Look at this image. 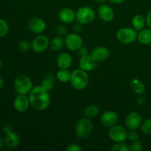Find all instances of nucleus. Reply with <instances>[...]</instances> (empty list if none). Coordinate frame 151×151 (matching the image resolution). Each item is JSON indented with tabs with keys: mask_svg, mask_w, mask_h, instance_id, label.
<instances>
[{
	"mask_svg": "<svg viewBox=\"0 0 151 151\" xmlns=\"http://www.w3.org/2000/svg\"><path fill=\"white\" fill-rule=\"evenodd\" d=\"M141 131L145 135H150L151 134V118H147L142 122Z\"/></svg>",
	"mask_w": 151,
	"mask_h": 151,
	"instance_id": "obj_27",
	"label": "nucleus"
},
{
	"mask_svg": "<svg viewBox=\"0 0 151 151\" xmlns=\"http://www.w3.org/2000/svg\"><path fill=\"white\" fill-rule=\"evenodd\" d=\"M145 21H146V23H147V25L148 26V27L151 29V11L149 12V13L147 14Z\"/></svg>",
	"mask_w": 151,
	"mask_h": 151,
	"instance_id": "obj_38",
	"label": "nucleus"
},
{
	"mask_svg": "<svg viewBox=\"0 0 151 151\" xmlns=\"http://www.w3.org/2000/svg\"><path fill=\"white\" fill-rule=\"evenodd\" d=\"M142 124V116L135 111L130 112L125 118V125L130 130H137Z\"/></svg>",
	"mask_w": 151,
	"mask_h": 151,
	"instance_id": "obj_11",
	"label": "nucleus"
},
{
	"mask_svg": "<svg viewBox=\"0 0 151 151\" xmlns=\"http://www.w3.org/2000/svg\"><path fill=\"white\" fill-rule=\"evenodd\" d=\"M28 26L29 29L35 34L42 33L47 28L46 22L42 19L38 17L31 18L28 22Z\"/></svg>",
	"mask_w": 151,
	"mask_h": 151,
	"instance_id": "obj_12",
	"label": "nucleus"
},
{
	"mask_svg": "<svg viewBox=\"0 0 151 151\" xmlns=\"http://www.w3.org/2000/svg\"><path fill=\"white\" fill-rule=\"evenodd\" d=\"M30 105L29 97H27L26 94H19L16 96L13 101V106L15 109L19 112H24L29 108Z\"/></svg>",
	"mask_w": 151,
	"mask_h": 151,
	"instance_id": "obj_15",
	"label": "nucleus"
},
{
	"mask_svg": "<svg viewBox=\"0 0 151 151\" xmlns=\"http://www.w3.org/2000/svg\"><path fill=\"white\" fill-rule=\"evenodd\" d=\"M99 112H100V109L97 106L89 105L86 106L83 110V115L86 117L90 119V118L96 117L99 114Z\"/></svg>",
	"mask_w": 151,
	"mask_h": 151,
	"instance_id": "obj_24",
	"label": "nucleus"
},
{
	"mask_svg": "<svg viewBox=\"0 0 151 151\" xmlns=\"http://www.w3.org/2000/svg\"><path fill=\"white\" fill-rule=\"evenodd\" d=\"M30 105L38 111H44L50 106L51 103L49 91L43 88L41 85L35 86L29 93Z\"/></svg>",
	"mask_w": 151,
	"mask_h": 151,
	"instance_id": "obj_1",
	"label": "nucleus"
},
{
	"mask_svg": "<svg viewBox=\"0 0 151 151\" xmlns=\"http://www.w3.org/2000/svg\"><path fill=\"white\" fill-rule=\"evenodd\" d=\"M108 134L114 142H123L128 139V131L123 126L117 124L110 127Z\"/></svg>",
	"mask_w": 151,
	"mask_h": 151,
	"instance_id": "obj_7",
	"label": "nucleus"
},
{
	"mask_svg": "<svg viewBox=\"0 0 151 151\" xmlns=\"http://www.w3.org/2000/svg\"><path fill=\"white\" fill-rule=\"evenodd\" d=\"M119 121V116L116 112L113 111H105L103 114L100 116V122L105 127H110L113 126L117 124Z\"/></svg>",
	"mask_w": 151,
	"mask_h": 151,
	"instance_id": "obj_10",
	"label": "nucleus"
},
{
	"mask_svg": "<svg viewBox=\"0 0 151 151\" xmlns=\"http://www.w3.org/2000/svg\"><path fill=\"white\" fill-rule=\"evenodd\" d=\"M72 63V58L68 52H63L57 58V65L60 69H69Z\"/></svg>",
	"mask_w": 151,
	"mask_h": 151,
	"instance_id": "obj_19",
	"label": "nucleus"
},
{
	"mask_svg": "<svg viewBox=\"0 0 151 151\" xmlns=\"http://www.w3.org/2000/svg\"><path fill=\"white\" fill-rule=\"evenodd\" d=\"M50 41L46 35H39L35 37L31 43V49L37 53L46 51L50 46Z\"/></svg>",
	"mask_w": 151,
	"mask_h": 151,
	"instance_id": "obj_9",
	"label": "nucleus"
},
{
	"mask_svg": "<svg viewBox=\"0 0 151 151\" xmlns=\"http://www.w3.org/2000/svg\"><path fill=\"white\" fill-rule=\"evenodd\" d=\"M138 32L134 27H123L119 29L116 32V39L119 42L125 44H131L137 39Z\"/></svg>",
	"mask_w": 151,
	"mask_h": 151,
	"instance_id": "obj_5",
	"label": "nucleus"
},
{
	"mask_svg": "<svg viewBox=\"0 0 151 151\" xmlns=\"http://www.w3.org/2000/svg\"><path fill=\"white\" fill-rule=\"evenodd\" d=\"M14 87L19 94H27L33 88V83L29 76L19 75L15 78Z\"/></svg>",
	"mask_w": 151,
	"mask_h": 151,
	"instance_id": "obj_3",
	"label": "nucleus"
},
{
	"mask_svg": "<svg viewBox=\"0 0 151 151\" xmlns=\"http://www.w3.org/2000/svg\"><path fill=\"white\" fill-rule=\"evenodd\" d=\"M9 31V25L4 19H0V38L5 36Z\"/></svg>",
	"mask_w": 151,
	"mask_h": 151,
	"instance_id": "obj_28",
	"label": "nucleus"
},
{
	"mask_svg": "<svg viewBox=\"0 0 151 151\" xmlns=\"http://www.w3.org/2000/svg\"><path fill=\"white\" fill-rule=\"evenodd\" d=\"M129 148L131 151H140L143 149V144L139 140H136L131 143Z\"/></svg>",
	"mask_w": 151,
	"mask_h": 151,
	"instance_id": "obj_30",
	"label": "nucleus"
},
{
	"mask_svg": "<svg viewBox=\"0 0 151 151\" xmlns=\"http://www.w3.org/2000/svg\"><path fill=\"white\" fill-rule=\"evenodd\" d=\"M81 24H82L79 23V22H78V24H75V26H74V29H75V32H79L82 30L83 27H82V25Z\"/></svg>",
	"mask_w": 151,
	"mask_h": 151,
	"instance_id": "obj_39",
	"label": "nucleus"
},
{
	"mask_svg": "<svg viewBox=\"0 0 151 151\" xmlns=\"http://www.w3.org/2000/svg\"><path fill=\"white\" fill-rule=\"evenodd\" d=\"M97 63V62L94 60L91 55H86L81 57L79 60V66L81 69L88 72L95 69Z\"/></svg>",
	"mask_w": 151,
	"mask_h": 151,
	"instance_id": "obj_17",
	"label": "nucleus"
},
{
	"mask_svg": "<svg viewBox=\"0 0 151 151\" xmlns=\"http://www.w3.org/2000/svg\"><path fill=\"white\" fill-rule=\"evenodd\" d=\"M4 80H3V78H1V77H0V88H1L4 86Z\"/></svg>",
	"mask_w": 151,
	"mask_h": 151,
	"instance_id": "obj_42",
	"label": "nucleus"
},
{
	"mask_svg": "<svg viewBox=\"0 0 151 151\" xmlns=\"http://www.w3.org/2000/svg\"><path fill=\"white\" fill-rule=\"evenodd\" d=\"M2 130L3 131H4V133L7 134V133L13 131V128H12L11 125H10V124H5V125L3 126Z\"/></svg>",
	"mask_w": 151,
	"mask_h": 151,
	"instance_id": "obj_37",
	"label": "nucleus"
},
{
	"mask_svg": "<svg viewBox=\"0 0 151 151\" xmlns=\"http://www.w3.org/2000/svg\"><path fill=\"white\" fill-rule=\"evenodd\" d=\"M4 140V144L10 148H16V147H19L21 142L19 136L13 131L5 134Z\"/></svg>",
	"mask_w": 151,
	"mask_h": 151,
	"instance_id": "obj_18",
	"label": "nucleus"
},
{
	"mask_svg": "<svg viewBox=\"0 0 151 151\" xmlns=\"http://www.w3.org/2000/svg\"><path fill=\"white\" fill-rule=\"evenodd\" d=\"M139 134L136 131V130H131L130 132H128V139H127L134 142L136 140H139Z\"/></svg>",
	"mask_w": 151,
	"mask_h": 151,
	"instance_id": "obj_32",
	"label": "nucleus"
},
{
	"mask_svg": "<svg viewBox=\"0 0 151 151\" xmlns=\"http://www.w3.org/2000/svg\"><path fill=\"white\" fill-rule=\"evenodd\" d=\"M2 66H3V62H2V60H0V69L2 67Z\"/></svg>",
	"mask_w": 151,
	"mask_h": 151,
	"instance_id": "obj_44",
	"label": "nucleus"
},
{
	"mask_svg": "<svg viewBox=\"0 0 151 151\" xmlns=\"http://www.w3.org/2000/svg\"><path fill=\"white\" fill-rule=\"evenodd\" d=\"M90 55L97 62H103L109 58L110 55V52L109 49L106 48V47L100 46V47H97L93 49Z\"/></svg>",
	"mask_w": 151,
	"mask_h": 151,
	"instance_id": "obj_14",
	"label": "nucleus"
},
{
	"mask_svg": "<svg viewBox=\"0 0 151 151\" xmlns=\"http://www.w3.org/2000/svg\"><path fill=\"white\" fill-rule=\"evenodd\" d=\"M78 51V54H79V55L81 56V57L88 55V50L86 47H83V46H82Z\"/></svg>",
	"mask_w": 151,
	"mask_h": 151,
	"instance_id": "obj_35",
	"label": "nucleus"
},
{
	"mask_svg": "<svg viewBox=\"0 0 151 151\" xmlns=\"http://www.w3.org/2000/svg\"><path fill=\"white\" fill-rule=\"evenodd\" d=\"M132 89L135 91L137 94H139V95H142L145 92V86L144 84L138 79H134L131 81L130 83Z\"/></svg>",
	"mask_w": 151,
	"mask_h": 151,
	"instance_id": "obj_22",
	"label": "nucleus"
},
{
	"mask_svg": "<svg viewBox=\"0 0 151 151\" xmlns=\"http://www.w3.org/2000/svg\"><path fill=\"white\" fill-rule=\"evenodd\" d=\"M65 41L61 36H55L50 43V47L53 51H59L63 47Z\"/></svg>",
	"mask_w": 151,
	"mask_h": 151,
	"instance_id": "obj_25",
	"label": "nucleus"
},
{
	"mask_svg": "<svg viewBox=\"0 0 151 151\" xmlns=\"http://www.w3.org/2000/svg\"><path fill=\"white\" fill-rule=\"evenodd\" d=\"M137 104H138V106L140 108L145 107L147 106V100H146L145 97H139L138 100H137Z\"/></svg>",
	"mask_w": 151,
	"mask_h": 151,
	"instance_id": "obj_36",
	"label": "nucleus"
},
{
	"mask_svg": "<svg viewBox=\"0 0 151 151\" xmlns=\"http://www.w3.org/2000/svg\"><path fill=\"white\" fill-rule=\"evenodd\" d=\"M93 131V123L88 118H81L75 126V134L81 139H86L90 137Z\"/></svg>",
	"mask_w": 151,
	"mask_h": 151,
	"instance_id": "obj_4",
	"label": "nucleus"
},
{
	"mask_svg": "<svg viewBox=\"0 0 151 151\" xmlns=\"http://www.w3.org/2000/svg\"><path fill=\"white\" fill-rule=\"evenodd\" d=\"M137 40L139 42L141 43L142 44H151V29H142L138 32L137 35Z\"/></svg>",
	"mask_w": 151,
	"mask_h": 151,
	"instance_id": "obj_20",
	"label": "nucleus"
},
{
	"mask_svg": "<svg viewBox=\"0 0 151 151\" xmlns=\"http://www.w3.org/2000/svg\"><path fill=\"white\" fill-rule=\"evenodd\" d=\"M18 47L22 52H27L31 47V44L26 40H22L19 42Z\"/></svg>",
	"mask_w": 151,
	"mask_h": 151,
	"instance_id": "obj_31",
	"label": "nucleus"
},
{
	"mask_svg": "<svg viewBox=\"0 0 151 151\" xmlns=\"http://www.w3.org/2000/svg\"><path fill=\"white\" fill-rule=\"evenodd\" d=\"M58 19L64 24H70L76 19V13L69 7H63L58 13Z\"/></svg>",
	"mask_w": 151,
	"mask_h": 151,
	"instance_id": "obj_16",
	"label": "nucleus"
},
{
	"mask_svg": "<svg viewBox=\"0 0 151 151\" xmlns=\"http://www.w3.org/2000/svg\"><path fill=\"white\" fill-rule=\"evenodd\" d=\"M56 32L59 34V35H66L67 33V29L66 28V27L63 26V25H59L56 27Z\"/></svg>",
	"mask_w": 151,
	"mask_h": 151,
	"instance_id": "obj_34",
	"label": "nucleus"
},
{
	"mask_svg": "<svg viewBox=\"0 0 151 151\" xmlns=\"http://www.w3.org/2000/svg\"><path fill=\"white\" fill-rule=\"evenodd\" d=\"M132 26L137 31H140L144 29L146 23L145 19L141 15H136L132 19Z\"/></svg>",
	"mask_w": 151,
	"mask_h": 151,
	"instance_id": "obj_21",
	"label": "nucleus"
},
{
	"mask_svg": "<svg viewBox=\"0 0 151 151\" xmlns=\"http://www.w3.org/2000/svg\"><path fill=\"white\" fill-rule=\"evenodd\" d=\"M67 151H82L83 148L78 144H70L69 145L67 146L66 149Z\"/></svg>",
	"mask_w": 151,
	"mask_h": 151,
	"instance_id": "obj_33",
	"label": "nucleus"
},
{
	"mask_svg": "<svg viewBox=\"0 0 151 151\" xmlns=\"http://www.w3.org/2000/svg\"><path fill=\"white\" fill-rule=\"evenodd\" d=\"M72 72L68 69H60L57 72L56 77L58 80L61 83H68L70 81Z\"/></svg>",
	"mask_w": 151,
	"mask_h": 151,
	"instance_id": "obj_23",
	"label": "nucleus"
},
{
	"mask_svg": "<svg viewBox=\"0 0 151 151\" xmlns=\"http://www.w3.org/2000/svg\"><path fill=\"white\" fill-rule=\"evenodd\" d=\"M99 17L105 22H111L114 18V12L109 5L102 4L99 6L97 10Z\"/></svg>",
	"mask_w": 151,
	"mask_h": 151,
	"instance_id": "obj_13",
	"label": "nucleus"
},
{
	"mask_svg": "<svg viewBox=\"0 0 151 151\" xmlns=\"http://www.w3.org/2000/svg\"><path fill=\"white\" fill-rule=\"evenodd\" d=\"M4 139H2V137H0V150L2 148L3 146H4Z\"/></svg>",
	"mask_w": 151,
	"mask_h": 151,
	"instance_id": "obj_41",
	"label": "nucleus"
},
{
	"mask_svg": "<svg viewBox=\"0 0 151 151\" xmlns=\"http://www.w3.org/2000/svg\"><path fill=\"white\" fill-rule=\"evenodd\" d=\"M70 83L75 89L81 91L88 86L89 83V77L87 72L83 70L81 68L75 69L72 72Z\"/></svg>",
	"mask_w": 151,
	"mask_h": 151,
	"instance_id": "obj_2",
	"label": "nucleus"
},
{
	"mask_svg": "<svg viewBox=\"0 0 151 151\" xmlns=\"http://www.w3.org/2000/svg\"><path fill=\"white\" fill-rule=\"evenodd\" d=\"M112 151H128L130 150L129 147L123 142H116V144L114 145L113 147L111 148Z\"/></svg>",
	"mask_w": 151,
	"mask_h": 151,
	"instance_id": "obj_29",
	"label": "nucleus"
},
{
	"mask_svg": "<svg viewBox=\"0 0 151 151\" xmlns=\"http://www.w3.org/2000/svg\"><path fill=\"white\" fill-rule=\"evenodd\" d=\"M111 4H121V3H123L125 0H109Z\"/></svg>",
	"mask_w": 151,
	"mask_h": 151,
	"instance_id": "obj_40",
	"label": "nucleus"
},
{
	"mask_svg": "<svg viewBox=\"0 0 151 151\" xmlns=\"http://www.w3.org/2000/svg\"><path fill=\"white\" fill-rule=\"evenodd\" d=\"M94 1H97V2H98V3H103L105 1H106V0H94Z\"/></svg>",
	"mask_w": 151,
	"mask_h": 151,
	"instance_id": "obj_43",
	"label": "nucleus"
},
{
	"mask_svg": "<svg viewBox=\"0 0 151 151\" xmlns=\"http://www.w3.org/2000/svg\"><path fill=\"white\" fill-rule=\"evenodd\" d=\"M95 18L94 10L88 6H82L76 12V19L82 24L91 23Z\"/></svg>",
	"mask_w": 151,
	"mask_h": 151,
	"instance_id": "obj_6",
	"label": "nucleus"
},
{
	"mask_svg": "<svg viewBox=\"0 0 151 151\" xmlns=\"http://www.w3.org/2000/svg\"><path fill=\"white\" fill-rule=\"evenodd\" d=\"M64 41L66 48L70 51H78L82 47L83 43L81 36L77 32L66 35Z\"/></svg>",
	"mask_w": 151,
	"mask_h": 151,
	"instance_id": "obj_8",
	"label": "nucleus"
},
{
	"mask_svg": "<svg viewBox=\"0 0 151 151\" xmlns=\"http://www.w3.org/2000/svg\"><path fill=\"white\" fill-rule=\"evenodd\" d=\"M55 83V78L50 74H47L44 76V79L42 80V81L41 82L40 85L43 87L44 88H45L46 90H47L48 91H50L52 88H53V86Z\"/></svg>",
	"mask_w": 151,
	"mask_h": 151,
	"instance_id": "obj_26",
	"label": "nucleus"
}]
</instances>
